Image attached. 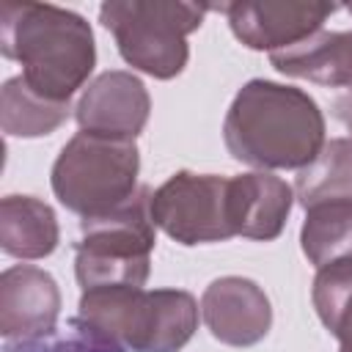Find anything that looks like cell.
Listing matches in <instances>:
<instances>
[{"label":"cell","mask_w":352,"mask_h":352,"mask_svg":"<svg viewBox=\"0 0 352 352\" xmlns=\"http://www.w3.org/2000/svg\"><path fill=\"white\" fill-rule=\"evenodd\" d=\"M201 319L220 344L253 346L270 333L272 308L256 280L226 275L204 289Z\"/></svg>","instance_id":"cell-9"},{"label":"cell","mask_w":352,"mask_h":352,"mask_svg":"<svg viewBox=\"0 0 352 352\" xmlns=\"http://www.w3.org/2000/svg\"><path fill=\"white\" fill-rule=\"evenodd\" d=\"M223 140L236 162L275 170L305 168L327 143L319 104L294 85L245 82L223 121Z\"/></svg>","instance_id":"cell-1"},{"label":"cell","mask_w":352,"mask_h":352,"mask_svg":"<svg viewBox=\"0 0 352 352\" xmlns=\"http://www.w3.org/2000/svg\"><path fill=\"white\" fill-rule=\"evenodd\" d=\"M346 8H349V11H352V6H346Z\"/></svg>","instance_id":"cell-21"},{"label":"cell","mask_w":352,"mask_h":352,"mask_svg":"<svg viewBox=\"0 0 352 352\" xmlns=\"http://www.w3.org/2000/svg\"><path fill=\"white\" fill-rule=\"evenodd\" d=\"M292 201H294V190L283 179L267 170L231 176L228 209H231L234 236L261 239V242L275 239L286 226Z\"/></svg>","instance_id":"cell-12"},{"label":"cell","mask_w":352,"mask_h":352,"mask_svg":"<svg viewBox=\"0 0 352 352\" xmlns=\"http://www.w3.org/2000/svg\"><path fill=\"white\" fill-rule=\"evenodd\" d=\"M333 116L352 132V96H338L333 102Z\"/></svg>","instance_id":"cell-20"},{"label":"cell","mask_w":352,"mask_h":352,"mask_svg":"<svg viewBox=\"0 0 352 352\" xmlns=\"http://www.w3.org/2000/svg\"><path fill=\"white\" fill-rule=\"evenodd\" d=\"M3 352H116V349H107L74 330V336L52 333L47 338H36V341H11V344H6Z\"/></svg>","instance_id":"cell-19"},{"label":"cell","mask_w":352,"mask_h":352,"mask_svg":"<svg viewBox=\"0 0 352 352\" xmlns=\"http://www.w3.org/2000/svg\"><path fill=\"white\" fill-rule=\"evenodd\" d=\"M228 192L231 179L226 176L179 170L151 192V220L179 245L231 239Z\"/></svg>","instance_id":"cell-7"},{"label":"cell","mask_w":352,"mask_h":352,"mask_svg":"<svg viewBox=\"0 0 352 352\" xmlns=\"http://www.w3.org/2000/svg\"><path fill=\"white\" fill-rule=\"evenodd\" d=\"M151 99L132 72H104L82 91L74 118L80 129L113 138H138L148 121Z\"/></svg>","instance_id":"cell-11"},{"label":"cell","mask_w":352,"mask_h":352,"mask_svg":"<svg viewBox=\"0 0 352 352\" xmlns=\"http://www.w3.org/2000/svg\"><path fill=\"white\" fill-rule=\"evenodd\" d=\"M300 245L316 270L352 261V201L308 209L300 228Z\"/></svg>","instance_id":"cell-17"},{"label":"cell","mask_w":352,"mask_h":352,"mask_svg":"<svg viewBox=\"0 0 352 352\" xmlns=\"http://www.w3.org/2000/svg\"><path fill=\"white\" fill-rule=\"evenodd\" d=\"M311 300L322 324L341 341L338 352H352V261L322 267L314 278Z\"/></svg>","instance_id":"cell-18"},{"label":"cell","mask_w":352,"mask_h":352,"mask_svg":"<svg viewBox=\"0 0 352 352\" xmlns=\"http://www.w3.org/2000/svg\"><path fill=\"white\" fill-rule=\"evenodd\" d=\"M228 16L231 33L248 50H286L319 33L324 19L338 8L316 0H258V3H223L212 6Z\"/></svg>","instance_id":"cell-8"},{"label":"cell","mask_w":352,"mask_h":352,"mask_svg":"<svg viewBox=\"0 0 352 352\" xmlns=\"http://www.w3.org/2000/svg\"><path fill=\"white\" fill-rule=\"evenodd\" d=\"M69 102H52L36 94L25 77L6 80L0 91V126L11 138H41L69 118Z\"/></svg>","instance_id":"cell-16"},{"label":"cell","mask_w":352,"mask_h":352,"mask_svg":"<svg viewBox=\"0 0 352 352\" xmlns=\"http://www.w3.org/2000/svg\"><path fill=\"white\" fill-rule=\"evenodd\" d=\"M198 314L182 289L104 286L80 294L72 327L116 352H179L198 330Z\"/></svg>","instance_id":"cell-3"},{"label":"cell","mask_w":352,"mask_h":352,"mask_svg":"<svg viewBox=\"0 0 352 352\" xmlns=\"http://www.w3.org/2000/svg\"><path fill=\"white\" fill-rule=\"evenodd\" d=\"M0 50L8 60L22 63L25 82L52 102H69L96 63L91 25L52 3L3 0Z\"/></svg>","instance_id":"cell-2"},{"label":"cell","mask_w":352,"mask_h":352,"mask_svg":"<svg viewBox=\"0 0 352 352\" xmlns=\"http://www.w3.org/2000/svg\"><path fill=\"white\" fill-rule=\"evenodd\" d=\"M58 217L50 204L33 195L0 201V248L14 258H44L58 248Z\"/></svg>","instance_id":"cell-14"},{"label":"cell","mask_w":352,"mask_h":352,"mask_svg":"<svg viewBox=\"0 0 352 352\" xmlns=\"http://www.w3.org/2000/svg\"><path fill=\"white\" fill-rule=\"evenodd\" d=\"M270 63L286 77L346 88L352 96V30H319L300 44L270 52Z\"/></svg>","instance_id":"cell-13"},{"label":"cell","mask_w":352,"mask_h":352,"mask_svg":"<svg viewBox=\"0 0 352 352\" xmlns=\"http://www.w3.org/2000/svg\"><path fill=\"white\" fill-rule=\"evenodd\" d=\"M60 292L50 272L16 264L0 275V333L11 341H36L55 333Z\"/></svg>","instance_id":"cell-10"},{"label":"cell","mask_w":352,"mask_h":352,"mask_svg":"<svg viewBox=\"0 0 352 352\" xmlns=\"http://www.w3.org/2000/svg\"><path fill=\"white\" fill-rule=\"evenodd\" d=\"M151 190L140 187L124 206L80 223L74 275L82 292L104 286H143L154 250Z\"/></svg>","instance_id":"cell-5"},{"label":"cell","mask_w":352,"mask_h":352,"mask_svg":"<svg viewBox=\"0 0 352 352\" xmlns=\"http://www.w3.org/2000/svg\"><path fill=\"white\" fill-rule=\"evenodd\" d=\"M206 11H212L206 3L113 0L99 6V19L129 66L157 80H170L187 66V36L201 28Z\"/></svg>","instance_id":"cell-6"},{"label":"cell","mask_w":352,"mask_h":352,"mask_svg":"<svg viewBox=\"0 0 352 352\" xmlns=\"http://www.w3.org/2000/svg\"><path fill=\"white\" fill-rule=\"evenodd\" d=\"M294 198L308 212L322 204L352 201V138H333L297 170Z\"/></svg>","instance_id":"cell-15"},{"label":"cell","mask_w":352,"mask_h":352,"mask_svg":"<svg viewBox=\"0 0 352 352\" xmlns=\"http://www.w3.org/2000/svg\"><path fill=\"white\" fill-rule=\"evenodd\" d=\"M140 154L132 138L80 129L52 165L55 198L82 220L124 206L138 187Z\"/></svg>","instance_id":"cell-4"}]
</instances>
